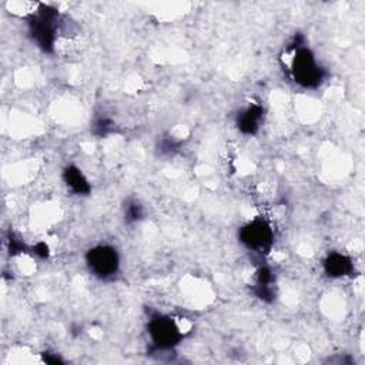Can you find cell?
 <instances>
[{"instance_id": "obj_1", "label": "cell", "mask_w": 365, "mask_h": 365, "mask_svg": "<svg viewBox=\"0 0 365 365\" xmlns=\"http://www.w3.org/2000/svg\"><path fill=\"white\" fill-rule=\"evenodd\" d=\"M287 54L289 56L287 67L297 84L305 88H315L324 81L325 71L308 47L295 44Z\"/></svg>"}, {"instance_id": "obj_2", "label": "cell", "mask_w": 365, "mask_h": 365, "mask_svg": "<svg viewBox=\"0 0 365 365\" xmlns=\"http://www.w3.org/2000/svg\"><path fill=\"white\" fill-rule=\"evenodd\" d=\"M29 29L36 44L44 51H51L57 34V11L38 4L36 11L29 16Z\"/></svg>"}, {"instance_id": "obj_3", "label": "cell", "mask_w": 365, "mask_h": 365, "mask_svg": "<svg viewBox=\"0 0 365 365\" xmlns=\"http://www.w3.org/2000/svg\"><path fill=\"white\" fill-rule=\"evenodd\" d=\"M238 238L250 251L267 254L274 244V227L268 220L255 217L240 228Z\"/></svg>"}, {"instance_id": "obj_4", "label": "cell", "mask_w": 365, "mask_h": 365, "mask_svg": "<svg viewBox=\"0 0 365 365\" xmlns=\"http://www.w3.org/2000/svg\"><path fill=\"white\" fill-rule=\"evenodd\" d=\"M148 335L157 349H171L180 344L184 331L177 319L168 315H153L148 321Z\"/></svg>"}, {"instance_id": "obj_5", "label": "cell", "mask_w": 365, "mask_h": 365, "mask_svg": "<svg viewBox=\"0 0 365 365\" xmlns=\"http://www.w3.org/2000/svg\"><path fill=\"white\" fill-rule=\"evenodd\" d=\"M86 262L93 275L101 279H108L118 272L120 257L114 247L100 244L90 248L86 254Z\"/></svg>"}, {"instance_id": "obj_6", "label": "cell", "mask_w": 365, "mask_h": 365, "mask_svg": "<svg viewBox=\"0 0 365 365\" xmlns=\"http://www.w3.org/2000/svg\"><path fill=\"white\" fill-rule=\"evenodd\" d=\"M264 118V108L258 103H252L242 108L235 118V125L238 131L244 135H254L258 133Z\"/></svg>"}, {"instance_id": "obj_7", "label": "cell", "mask_w": 365, "mask_h": 365, "mask_svg": "<svg viewBox=\"0 0 365 365\" xmlns=\"http://www.w3.org/2000/svg\"><path fill=\"white\" fill-rule=\"evenodd\" d=\"M324 271L331 278H342L351 275L355 271V265L351 257L334 251L324 259Z\"/></svg>"}, {"instance_id": "obj_8", "label": "cell", "mask_w": 365, "mask_h": 365, "mask_svg": "<svg viewBox=\"0 0 365 365\" xmlns=\"http://www.w3.org/2000/svg\"><path fill=\"white\" fill-rule=\"evenodd\" d=\"M275 277L268 267H259L258 271L255 272V279L252 284V291L254 294L267 302H271L275 295Z\"/></svg>"}, {"instance_id": "obj_9", "label": "cell", "mask_w": 365, "mask_h": 365, "mask_svg": "<svg viewBox=\"0 0 365 365\" xmlns=\"http://www.w3.org/2000/svg\"><path fill=\"white\" fill-rule=\"evenodd\" d=\"M63 181L66 187L76 195H87L91 191V185L83 171L76 165H67L63 171Z\"/></svg>"}, {"instance_id": "obj_10", "label": "cell", "mask_w": 365, "mask_h": 365, "mask_svg": "<svg viewBox=\"0 0 365 365\" xmlns=\"http://www.w3.org/2000/svg\"><path fill=\"white\" fill-rule=\"evenodd\" d=\"M124 218L127 222H135L143 218V207L138 201L131 200L124 207Z\"/></svg>"}, {"instance_id": "obj_11", "label": "cell", "mask_w": 365, "mask_h": 365, "mask_svg": "<svg viewBox=\"0 0 365 365\" xmlns=\"http://www.w3.org/2000/svg\"><path fill=\"white\" fill-rule=\"evenodd\" d=\"M31 250H33V254H36L40 258H47L50 255V248L44 241L37 242Z\"/></svg>"}]
</instances>
